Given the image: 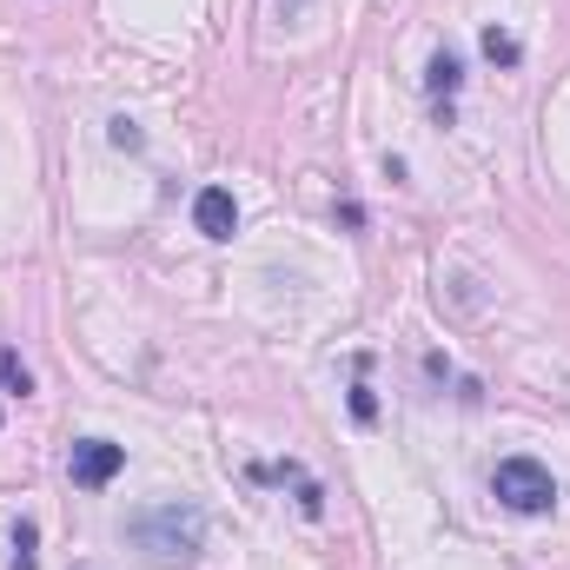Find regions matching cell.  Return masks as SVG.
I'll list each match as a JSON object with an SVG mask.
<instances>
[{
  "label": "cell",
  "instance_id": "6",
  "mask_svg": "<svg viewBox=\"0 0 570 570\" xmlns=\"http://www.w3.org/2000/svg\"><path fill=\"white\" fill-rule=\"evenodd\" d=\"M458 80H464V67H458L451 53H438V60H431V94H444V100H451V94H458Z\"/></svg>",
  "mask_w": 570,
  "mask_h": 570
},
{
  "label": "cell",
  "instance_id": "2",
  "mask_svg": "<svg viewBox=\"0 0 570 570\" xmlns=\"http://www.w3.org/2000/svg\"><path fill=\"white\" fill-rule=\"evenodd\" d=\"M491 491H498V504L518 511V518H544V511L558 504V484H551V471H544L538 458H504V464L491 471Z\"/></svg>",
  "mask_w": 570,
  "mask_h": 570
},
{
  "label": "cell",
  "instance_id": "7",
  "mask_svg": "<svg viewBox=\"0 0 570 570\" xmlns=\"http://www.w3.org/2000/svg\"><path fill=\"white\" fill-rule=\"evenodd\" d=\"M484 53L511 67V60H518V40H511V33H498V27H484Z\"/></svg>",
  "mask_w": 570,
  "mask_h": 570
},
{
  "label": "cell",
  "instance_id": "8",
  "mask_svg": "<svg viewBox=\"0 0 570 570\" xmlns=\"http://www.w3.org/2000/svg\"><path fill=\"white\" fill-rule=\"evenodd\" d=\"M7 570H33V524H20L13 531V564Z\"/></svg>",
  "mask_w": 570,
  "mask_h": 570
},
{
  "label": "cell",
  "instance_id": "1",
  "mask_svg": "<svg viewBox=\"0 0 570 570\" xmlns=\"http://www.w3.org/2000/svg\"><path fill=\"white\" fill-rule=\"evenodd\" d=\"M127 538L153 564H193L206 551V511L199 504H153V511H140L127 524Z\"/></svg>",
  "mask_w": 570,
  "mask_h": 570
},
{
  "label": "cell",
  "instance_id": "5",
  "mask_svg": "<svg viewBox=\"0 0 570 570\" xmlns=\"http://www.w3.org/2000/svg\"><path fill=\"white\" fill-rule=\"evenodd\" d=\"M0 392H13V399H27V392H33V379H27V365H20V358H13L7 345H0Z\"/></svg>",
  "mask_w": 570,
  "mask_h": 570
},
{
  "label": "cell",
  "instance_id": "9",
  "mask_svg": "<svg viewBox=\"0 0 570 570\" xmlns=\"http://www.w3.org/2000/svg\"><path fill=\"white\" fill-rule=\"evenodd\" d=\"M114 146H127V153H134V146H140V127H134V120H114Z\"/></svg>",
  "mask_w": 570,
  "mask_h": 570
},
{
  "label": "cell",
  "instance_id": "4",
  "mask_svg": "<svg viewBox=\"0 0 570 570\" xmlns=\"http://www.w3.org/2000/svg\"><path fill=\"white\" fill-rule=\"evenodd\" d=\"M193 226H199L206 239H233V233H239V199H233L226 186H206V193L193 199Z\"/></svg>",
  "mask_w": 570,
  "mask_h": 570
},
{
  "label": "cell",
  "instance_id": "3",
  "mask_svg": "<svg viewBox=\"0 0 570 570\" xmlns=\"http://www.w3.org/2000/svg\"><path fill=\"white\" fill-rule=\"evenodd\" d=\"M120 464H127V444H107V438H80V444H73V458H67L73 484H87V491L114 484V478H120Z\"/></svg>",
  "mask_w": 570,
  "mask_h": 570
}]
</instances>
